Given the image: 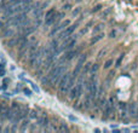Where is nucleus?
I'll use <instances>...</instances> for the list:
<instances>
[{"mask_svg": "<svg viewBox=\"0 0 138 133\" xmlns=\"http://www.w3.org/2000/svg\"><path fill=\"white\" fill-rule=\"evenodd\" d=\"M64 72H66V68L63 65H56L55 68L50 72V74L47 75L50 77V80H51V85H56L61 80V77L63 76Z\"/></svg>", "mask_w": 138, "mask_h": 133, "instance_id": "1", "label": "nucleus"}, {"mask_svg": "<svg viewBox=\"0 0 138 133\" xmlns=\"http://www.w3.org/2000/svg\"><path fill=\"white\" fill-rule=\"evenodd\" d=\"M81 91H83V84H81V82H79V84H78L74 89H71V92H70V98H71V99H74V98L80 97Z\"/></svg>", "mask_w": 138, "mask_h": 133, "instance_id": "2", "label": "nucleus"}, {"mask_svg": "<svg viewBox=\"0 0 138 133\" xmlns=\"http://www.w3.org/2000/svg\"><path fill=\"white\" fill-rule=\"evenodd\" d=\"M85 60H86V56L85 55H83L81 57H80V59H79V62H78V65H76V68L74 69V72H73V76H78V74H79V72L81 70V68H83V64L85 63Z\"/></svg>", "mask_w": 138, "mask_h": 133, "instance_id": "3", "label": "nucleus"}, {"mask_svg": "<svg viewBox=\"0 0 138 133\" xmlns=\"http://www.w3.org/2000/svg\"><path fill=\"white\" fill-rule=\"evenodd\" d=\"M69 80H70V75L69 74H63V76L61 77V80H59V82H58V87H59V89L64 87V86L69 82Z\"/></svg>", "mask_w": 138, "mask_h": 133, "instance_id": "4", "label": "nucleus"}, {"mask_svg": "<svg viewBox=\"0 0 138 133\" xmlns=\"http://www.w3.org/2000/svg\"><path fill=\"white\" fill-rule=\"evenodd\" d=\"M78 26L76 24H74V26H70V27H68L67 29L64 30L63 33H61L59 34V38H64V36H69V35H71V33L75 30V28H76Z\"/></svg>", "mask_w": 138, "mask_h": 133, "instance_id": "5", "label": "nucleus"}, {"mask_svg": "<svg viewBox=\"0 0 138 133\" xmlns=\"http://www.w3.org/2000/svg\"><path fill=\"white\" fill-rule=\"evenodd\" d=\"M79 51L80 50H75V51H69V52H67L66 56H64V58H63V60H70L73 57H75L79 53Z\"/></svg>", "mask_w": 138, "mask_h": 133, "instance_id": "6", "label": "nucleus"}, {"mask_svg": "<svg viewBox=\"0 0 138 133\" xmlns=\"http://www.w3.org/2000/svg\"><path fill=\"white\" fill-rule=\"evenodd\" d=\"M69 23H70V22H69L68 19H67V21H64L63 23H61L58 27H56V28H53V29H52V31H51V35H53L56 31H58V30H61V29H63V28H66L67 26H69Z\"/></svg>", "mask_w": 138, "mask_h": 133, "instance_id": "7", "label": "nucleus"}, {"mask_svg": "<svg viewBox=\"0 0 138 133\" xmlns=\"http://www.w3.org/2000/svg\"><path fill=\"white\" fill-rule=\"evenodd\" d=\"M128 114H130L131 116H135V115L137 114V108H136V104L135 103L130 104V106H128Z\"/></svg>", "mask_w": 138, "mask_h": 133, "instance_id": "8", "label": "nucleus"}, {"mask_svg": "<svg viewBox=\"0 0 138 133\" xmlns=\"http://www.w3.org/2000/svg\"><path fill=\"white\" fill-rule=\"evenodd\" d=\"M18 115L21 118H24L28 115V108H21L19 111H18Z\"/></svg>", "mask_w": 138, "mask_h": 133, "instance_id": "9", "label": "nucleus"}, {"mask_svg": "<svg viewBox=\"0 0 138 133\" xmlns=\"http://www.w3.org/2000/svg\"><path fill=\"white\" fill-rule=\"evenodd\" d=\"M34 30H35V27H33V26H28L27 28L23 29V34H24V35H29V34H32Z\"/></svg>", "mask_w": 138, "mask_h": 133, "instance_id": "10", "label": "nucleus"}, {"mask_svg": "<svg viewBox=\"0 0 138 133\" xmlns=\"http://www.w3.org/2000/svg\"><path fill=\"white\" fill-rule=\"evenodd\" d=\"M56 19H57V18H56V15H52L51 17L46 18V21H45V24H46V26H51V24L55 22Z\"/></svg>", "mask_w": 138, "mask_h": 133, "instance_id": "11", "label": "nucleus"}, {"mask_svg": "<svg viewBox=\"0 0 138 133\" xmlns=\"http://www.w3.org/2000/svg\"><path fill=\"white\" fill-rule=\"evenodd\" d=\"M75 44H76V38H75V39H73V40H70V41H69L64 47H66L67 50H70V48H73V47H74V45Z\"/></svg>", "mask_w": 138, "mask_h": 133, "instance_id": "12", "label": "nucleus"}, {"mask_svg": "<svg viewBox=\"0 0 138 133\" xmlns=\"http://www.w3.org/2000/svg\"><path fill=\"white\" fill-rule=\"evenodd\" d=\"M38 122H39V125H40V126H47V125H49V120H47V118H45V116L39 118V121H38Z\"/></svg>", "mask_w": 138, "mask_h": 133, "instance_id": "13", "label": "nucleus"}, {"mask_svg": "<svg viewBox=\"0 0 138 133\" xmlns=\"http://www.w3.org/2000/svg\"><path fill=\"white\" fill-rule=\"evenodd\" d=\"M14 35H15V30H12V29H7L4 33V36H6V38H11Z\"/></svg>", "mask_w": 138, "mask_h": 133, "instance_id": "14", "label": "nucleus"}, {"mask_svg": "<svg viewBox=\"0 0 138 133\" xmlns=\"http://www.w3.org/2000/svg\"><path fill=\"white\" fill-rule=\"evenodd\" d=\"M103 34H98L97 36H95V38H92V40H91V44H95V43H97V41H99L101 39H103Z\"/></svg>", "mask_w": 138, "mask_h": 133, "instance_id": "15", "label": "nucleus"}, {"mask_svg": "<svg viewBox=\"0 0 138 133\" xmlns=\"http://www.w3.org/2000/svg\"><path fill=\"white\" fill-rule=\"evenodd\" d=\"M122 59H124V55H121V56L118 58L116 63H115V67H120V65H121V62H122Z\"/></svg>", "mask_w": 138, "mask_h": 133, "instance_id": "16", "label": "nucleus"}, {"mask_svg": "<svg viewBox=\"0 0 138 133\" xmlns=\"http://www.w3.org/2000/svg\"><path fill=\"white\" fill-rule=\"evenodd\" d=\"M111 64H113V60H111V59H109V60H107V62L104 63V68H105V69L110 68V67H111Z\"/></svg>", "mask_w": 138, "mask_h": 133, "instance_id": "17", "label": "nucleus"}, {"mask_svg": "<svg viewBox=\"0 0 138 133\" xmlns=\"http://www.w3.org/2000/svg\"><path fill=\"white\" fill-rule=\"evenodd\" d=\"M103 27H104L103 24H98V26H96V28L93 29V31H95V33H98V31H101V30L103 29Z\"/></svg>", "mask_w": 138, "mask_h": 133, "instance_id": "18", "label": "nucleus"}, {"mask_svg": "<svg viewBox=\"0 0 138 133\" xmlns=\"http://www.w3.org/2000/svg\"><path fill=\"white\" fill-rule=\"evenodd\" d=\"M55 14V9H51V10H49L47 12H46V18H49V17H51V16Z\"/></svg>", "mask_w": 138, "mask_h": 133, "instance_id": "19", "label": "nucleus"}, {"mask_svg": "<svg viewBox=\"0 0 138 133\" xmlns=\"http://www.w3.org/2000/svg\"><path fill=\"white\" fill-rule=\"evenodd\" d=\"M29 116H30V118H38V113L35 110H33V111H30V115Z\"/></svg>", "mask_w": 138, "mask_h": 133, "instance_id": "20", "label": "nucleus"}, {"mask_svg": "<svg viewBox=\"0 0 138 133\" xmlns=\"http://www.w3.org/2000/svg\"><path fill=\"white\" fill-rule=\"evenodd\" d=\"M97 70H98V65H97V64L91 65V73H96Z\"/></svg>", "mask_w": 138, "mask_h": 133, "instance_id": "21", "label": "nucleus"}, {"mask_svg": "<svg viewBox=\"0 0 138 133\" xmlns=\"http://www.w3.org/2000/svg\"><path fill=\"white\" fill-rule=\"evenodd\" d=\"M28 123H29V122H28V120L23 122V125H22V127H21V131H26V127H28Z\"/></svg>", "mask_w": 138, "mask_h": 133, "instance_id": "22", "label": "nucleus"}, {"mask_svg": "<svg viewBox=\"0 0 138 133\" xmlns=\"http://www.w3.org/2000/svg\"><path fill=\"white\" fill-rule=\"evenodd\" d=\"M102 9V5H97L96 7H93V10H92V12H97V11H99Z\"/></svg>", "mask_w": 138, "mask_h": 133, "instance_id": "23", "label": "nucleus"}, {"mask_svg": "<svg viewBox=\"0 0 138 133\" xmlns=\"http://www.w3.org/2000/svg\"><path fill=\"white\" fill-rule=\"evenodd\" d=\"M23 92H24V93H26L27 96H32V91H30V89H23Z\"/></svg>", "mask_w": 138, "mask_h": 133, "instance_id": "24", "label": "nucleus"}, {"mask_svg": "<svg viewBox=\"0 0 138 133\" xmlns=\"http://www.w3.org/2000/svg\"><path fill=\"white\" fill-rule=\"evenodd\" d=\"M59 131H68V127H67L66 125H61V128H59Z\"/></svg>", "mask_w": 138, "mask_h": 133, "instance_id": "25", "label": "nucleus"}, {"mask_svg": "<svg viewBox=\"0 0 138 133\" xmlns=\"http://www.w3.org/2000/svg\"><path fill=\"white\" fill-rule=\"evenodd\" d=\"M90 67H91V64H90V63H88V64H86V65H85V68H84V73H86V72L90 69Z\"/></svg>", "mask_w": 138, "mask_h": 133, "instance_id": "26", "label": "nucleus"}, {"mask_svg": "<svg viewBox=\"0 0 138 133\" xmlns=\"http://www.w3.org/2000/svg\"><path fill=\"white\" fill-rule=\"evenodd\" d=\"M79 12H80V9H76L75 11H73V16H76Z\"/></svg>", "mask_w": 138, "mask_h": 133, "instance_id": "27", "label": "nucleus"}, {"mask_svg": "<svg viewBox=\"0 0 138 133\" xmlns=\"http://www.w3.org/2000/svg\"><path fill=\"white\" fill-rule=\"evenodd\" d=\"M115 35H116V31L115 30H113L110 33V38H115Z\"/></svg>", "mask_w": 138, "mask_h": 133, "instance_id": "28", "label": "nucleus"}, {"mask_svg": "<svg viewBox=\"0 0 138 133\" xmlns=\"http://www.w3.org/2000/svg\"><path fill=\"white\" fill-rule=\"evenodd\" d=\"M7 84H9V80H7V79H4V87H6Z\"/></svg>", "mask_w": 138, "mask_h": 133, "instance_id": "29", "label": "nucleus"}, {"mask_svg": "<svg viewBox=\"0 0 138 133\" xmlns=\"http://www.w3.org/2000/svg\"><path fill=\"white\" fill-rule=\"evenodd\" d=\"M69 118H70V120H71V121H75V122H76V121H78V118H74V116H71V115H70V116H69Z\"/></svg>", "mask_w": 138, "mask_h": 133, "instance_id": "30", "label": "nucleus"}, {"mask_svg": "<svg viewBox=\"0 0 138 133\" xmlns=\"http://www.w3.org/2000/svg\"><path fill=\"white\" fill-rule=\"evenodd\" d=\"M63 9H64V10H69V9H70V5H64Z\"/></svg>", "mask_w": 138, "mask_h": 133, "instance_id": "31", "label": "nucleus"}, {"mask_svg": "<svg viewBox=\"0 0 138 133\" xmlns=\"http://www.w3.org/2000/svg\"><path fill=\"white\" fill-rule=\"evenodd\" d=\"M32 86H33V89H35V91H36V92H39V89H38V87H36V86H35V85H32Z\"/></svg>", "mask_w": 138, "mask_h": 133, "instance_id": "32", "label": "nucleus"}, {"mask_svg": "<svg viewBox=\"0 0 138 133\" xmlns=\"http://www.w3.org/2000/svg\"><path fill=\"white\" fill-rule=\"evenodd\" d=\"M1 27H2V23H1V22H0V28H1Z\"/></svg>", "mask_w": 138, "mask_h": 133, "instance_id": "33", "label": "nucleus"}]
</instances>
